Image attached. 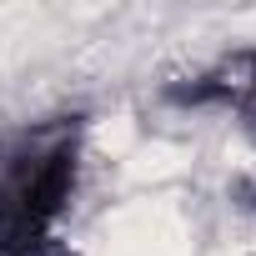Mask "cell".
I'll list each match as a JSON object with an SVG mask.
<instances>
[{"instance_id": "6da1fadb", "label": "cell", "mask_w": 256, "mask_h": 256, "mask_svg": "<svg viewBox=\"0 0 256 256\" xmlns=\"http://www.w3.org/2000/svg\"><path fill=\"white\" fill-rule=\"evenodd\" d=\"M80 176V120H30L0 136V256H66Z\"/></svg>"}, {"instance_id": "7a4b0ae2", "label": "cell", "mask_w": 256, "mask_h": 256, "mask_svg": "<svg viewBox=\"0 0 256 256\" xmlns=\"http://www.w3.org/2000/svg\"><path fill=\"white\" fill-rule=\"evenodd\" d=\"M186 100H196V106H231V110L256 116V50L231 56V60L211 66L206 76H196Z\"/></svg>"}]
</instances>
